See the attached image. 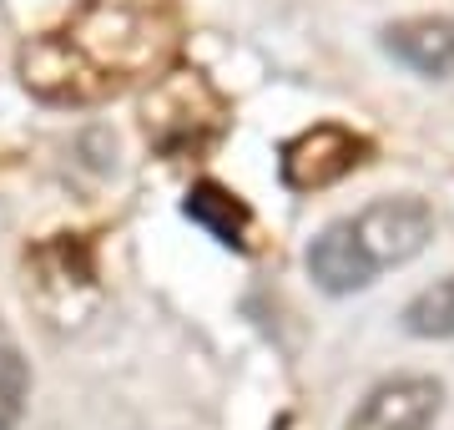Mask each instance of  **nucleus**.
I'll list each match as a JSON object with an SVG mask.
<instances>
[{"label":"nucleus","mask_w":454,"mask_h":430,"mask_svg":"<svg viewBox=\"0 0 454 430\" xmlns=\"http://www.w3.org/2000/svg\"><path fill=\"white\" fill-rule=\"evenodd\" d=\"M177 46V0H82L56 31L20 51V82L41 101L86 107L167 71Z\"/></svg>","instance_id":"f257e3e1"},{"label":"nucleus","mask_w":454,"mask_h":430,"mask_svg":"<svg viewBox=\"0 0 454 430\" xmlns=\"http://www.w3.org/2000/svg\"><path fill=\"white\" fill-rule=\"evenodd\" d=\"M223 122H227L223 97H217L207 82L197 86V71L167 82L162 92L152 97V107H146V137H152L167 157H197V152H207L212 142L223 137Z\"/></svg>","instance_id":"f03ea898"},{"label":"nucleus","mask_w":454,"mask_h":430,"mask_svg":"<svg viewBox=\"0 0 454 430\" xmlns=\"http://www.w3.org/2000/svg\"><path fill=\"white\" fill-rule=\"evenodd\" d=\"M358 233L364 253L373 259V268H389V264H409L414 253L429 249L434 238V208L414 193H399V198H379L369 203L358 218H348Z\"/></svg>","instance_id":"7ed1b4c3"},{"label":"nucleus","mask_w":454,"mask_h":430,"mask_svg":"<svg viewBox=\"0 0 454 430\" xmlns=\"http://www.w3.org/2000/svg\"><path fill=\"white\" fill-rule=\"evenodd\" d=\"M364 157H369L364 137H354L339 122H318L283 147V182L293 193H318V187H333L339 178H348Z\"/></svg>","instance_id":"20e7f679"},{"label":"nucleus","mask_w":454,"mask_h":430,"mask_svg":"<svg viewBox=\"0 0 454 430\" xmlns=\"http://www.w3.org/2000/svg\"><path fill=\"white\" fill-rule=\"evenodd\" d=\"M444 390L429 375H394L373 385L343 430H434Z\"/></svg>","instance_id":"39448f33"},{"label":"nucleus","mask_w":454,"mask_h":430,"mask_svg":"<svg viewBox=\"0 0 454 430\" xmlns=\"http://www.w3.org/2000/svg\"><path fill=\"white\" fill-rule=\"evenodd\" d=\"M373 259L364 253L354 223H328L318 238L309 243V279L324 294H358L373 283Z\"/></svg>","instance_id":"423d86ee"},{"label":"nucleus","mask_w":454,"mask_h":430,"mask_svg":"<svg viewBox=\"0 0 454 430\" xmlns=\"http://www.w3.org/2000/svg\"><path fill=\"white\" fill-rule=\"evenodd\" d=\"M384 51L409 71H419L429 82L454 71V20L450 16H414L384 31Z\"/></svg>","instance_id":"0eeeda50"},{"label":"nucleus","mask_w":454,"mask_h":430,"mask_svg":"<svg viewBox=\"0 0 454 430\" xmlns=\"http://www.w3.org/2000/svg\"><path fill=\"white\" fill-rule=\"evenodd\" d=\"M182 213L192 218L197 228H207L217 243H227V249H247V208L238 193H227V187H217V182H197L192 193H187V203H182Z\"/></svg>","instance_id":"6e6552de"},{"label":"nucleus","mask_w":454,"mask_h":430,"mask_svg":"<svg viewBox=\"0 0 454 430\" xmlns=\"http://www.w3.org/2000/svg\"><path fill=\"white\" fill-rule=\"evenodd\" d=\"M404 330L414 339H454V274L434 279L429 289H419V294L409 299Z\"/></svg>","instance_id":"1a4fd4ad"},{"label":"nucleus","mask_w":454,"mask_h":430,"mask_svg":"<svg viewBox=\"0 0 454 430\" xmlns=\"http://www.w3.org/2000/svg\"><path fill=\"white\" fill-rule=\"evenodd\" d=\"M26 395H31V370L20 360V349L0 334V430H11L20 420Z\"/></svg>","instance_id":"9d476101"}]
</instances>
